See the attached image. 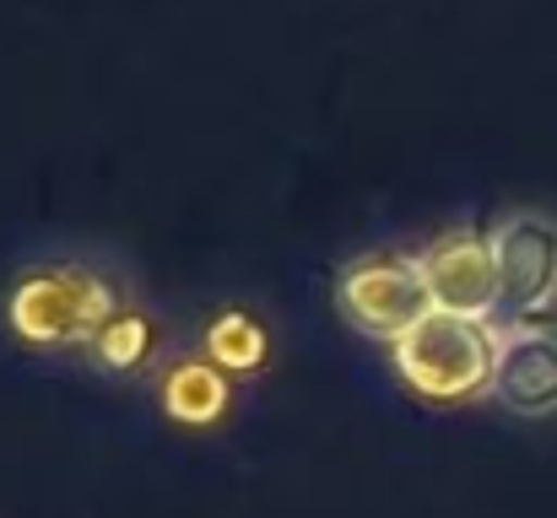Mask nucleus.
Here are the masks:
<instances>
[{
  "label": "nucleus",
  "instance_id": "nucleus-1",
  "mask_svg": "<svg viewBox=\"0 0 557 518\" xmlns=\"http://www.w3.org/2000/svg\"><path fill=\"white\" fill-rule=\"evenodd\" d=\"M141 292L136 265L98 238L22 243L0 270V341L44 367H82L92 336Z\"/></svg>",
  "mask_w": 557,
  "mask_h": 518
},
{
  "label": "nucleus",
  "instance_id": "nucleus-2",
  "mask_svg": "<svg viewBox=\"0 0 557 518\" xmlns=\"http://www.w3.org/2000/svg\"><path fill=\"white\" fill-rule=\"evenodd\" d=\"M389 367L411 394L433 405H460L493 378V325L428 308L406 336L389 341Z\"/></svg>",
  "mask_w": 557,
  "mask_h": 518
},
{
  "label": "nucleus",
  "instance_id": "nucleus-3",
  "mask_svg": "<svg viewBox=\"0 0 557 518\" xmlns=\"http://www.w3.org/2000/svg\"><path fill=\"white\" fill-rule=\"evenodd\" d=\"M331 303L358 336L384 345L406 336L433 308L428 281H422V260L406 243H373V249L347 254L331 276Z\"/></svg>",
  "mask_w": 557,
  "mask_h": 518
},
{
  "label": "nucleus",
  "instance_id": "nucleus-4",
  "mask_svg": "<svg viewBox=\"0 0 557 518\" xmlns=\"http://www.w3.org/2000/svg\"><path fill=\"white\" fill-rule=\"evenodd\" d=\"M487 243L504 287L498 319L542 325L557 308V216L542 205H504L487 222Z\"/></svg>",
  "mask_w": 557,
  "mask_h": 518
},
{
  "label": "nucleus",
  "instance_id": "nucleus-5",
  "mask_svg": "<svg viewBox=\"0 0 557 518\" xmlns=\"http://www.w3.org/2000/svg\"><path fill=\"white\" fill-rule=\"evenodd\" d=\"M141 400L180 438H222V432L238 427L244 400H249V383H238L233 372H222L211 356H200L185 341L152 372V383L141 389Z\"/></svg>",
  "mask_w": 557,
  "mask_h": 518
},
{
  "label": "nucleus",
  "instance_id": "nucleus-6",
  "mask_svg": "<svg viewBox=\"0 0 557 518\" xmlns=\"http://www.w3.org/2000/svg\"><path fill=\"white\" fill-rule=\"evenodd\" d=\"M185 345V314L158 303L152 292H136L109 314V325L92 336L82 372L109 389H147L152 372Z\"/></svg>",
  "mask_w": 557,
  "mask_h": 518
},
{
  "label": "nucleus",
  "instance_id": "nucleus-7",
  "mask_svg": "<svg viewBox=\"0 0 557 518\" xmlns=\"http://www.w3.org/2000/svg\"><path fill=\"white\" fill-rule=\"evenodd\" d=\"M180 314H185V341L238 383L265 378L282 356V319L249 292H206Z\"/></svg>",
  "mask_w": 557,
  "mask_h": 518
},
{
  "label": "nucleus",
  "instance_id": "nucleus-8",
  "mask_svg": "<svg viewBox=\"0 0 557 518\" xmlns=\"http://www.w3.org/2000/svg\"><path fill=\"white\" fill-rule=\"evenodd\" d=\"M422 281H428V303L460 319H482L493 325L504 314V287H498V260L487 243V227L476 222H449L438 227L422 249Z\"/></svg>",
  "mask_w": 557,
  "mask_h": 518
},
{
  "label": "nucleus",
  "instance_id": "nucleus-9",
  "mask_svg": "<svg viewBox=\"0 0 557 518\" xmlns=\"http://www.w3.org/2000/svg\"><path fill=\"white\" fill-rule=\"evenodd\" d=\"M487 400L509 416H553L557 410V330L525 319H493V378Z\"/></svg>",
  "mask_w": 557,
  "mask_h": 518
}]
</instances>
